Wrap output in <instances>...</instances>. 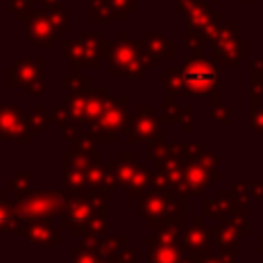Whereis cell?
<instances>
[{"instance_id": "obj_1", "label": "cell", "mask_w": 263, "mask_h": 263, "mask_svg": "<svg viewBox=\"0 0 263 263\" xmlns=\"http://www.w3.org/2000/svg\"><path fill=\"white\" fill-rule=\"evenodd\" d=\"M140 216L146 220L148 226H152L154 230H160L173 222L183 224V201L181 195L177 193V189L164 185V187H156L154 191H146L140 201Z\"/></svg>"}, {"instance_id": "obj_2", "label": "cell", "mask_w": 263, "mask_h": 263, "mask_svg": "<svg viewBox=\"0 0 263 263\" xmlns=\"http://www.w3.org/2000/svg\"><path fill=\"white\" fill-rule=\"evenodd\" d=\"M218 156L212 152H201L197 156H189L183 164L181 183L177 185L179 195H199L214 177H218Z\"/></svg>"}, {"instance_id": "obj_3", "label": "cell", "mask_w": 263, "mask_h": 263, "mask_svg": "<svg viewBox=\"0 0 263 263\" xmlns=\"http://www.w3.org/2000/svg\"><path fill=\"white\" fill-rule=\"evenodd\" d=\"M212 245H214V228H203L199 218H195L191 228H187L181 236V249L187 255H191L195 261L212 255Z\"/></svg>"}, {"instance_id": "obj_4", "label": "cell", "mask_w": 263, "mask_h": 263, "mask_svg": "<svg viewBox=\"0 0 263 263\" xmlns=\"http://www.w3.org/2000/svg\"><path fill=\"white\" fill-rule=\"evenodd\" d=\"M218 82V74L208 62H191L183 70V84L191 95H208Z\"/></svg>"}, {"instance_id": "obj_5", "label": "cell", "mask_w": 263, "mask_h": 263, "mask_svg": "<svg viewBox=\"0 0 263 263\" xmlns=\"http://www.w3.org/2000/svg\"><path fill=\"white\" fill-rule=\"evenodd\" d=\"M146 242L148 263H195V259L181 249V242H158L148 238Z\"/></svg>"}, {"instance_id": "obj_6", "label": "cell", "mask_w": 263, "mask_h": 263, "mask_svg": "<svg viewBox=\"0 0 263 263\" xmlns=\"http://www.w3.org/2000/svg\"><path fill=\"white\" fill-rule=\"evenodd\" d=\"M156 132V123L152 115H138L134 117L129 129H127V140L129 142H144Z\"/></svg>"}, {"instance_id": "obj_7", "label": "cell", "mask_w": 263, "mask_h": 263, "mask_svg": "<svg viewBox=\"0 0 263 263\" xmlns=\"http://www.w3.org/2000/svg\"><path fill=\"white\" fill-rule=\"evenodd\" d=\"M238 236H240V232H238L232 224H228V222H224L220 228L214 230V242H216L220 249H230V247H234L236 240H238Z\"/></svg>"}, {"instance_id": "obj_8", "label": "cell", "mask_w": 263, "mask_h": 263, "mask_svg": "<svg viewBox=\"0 0 263 263\" xmlns=\"http://www.w3.org/2000/svg\"><path fill=\"white\" fill-rule=\"evenodd\" d=\"M121 123H123V111H119V109H109L105 113V117H103V125L107 129H111V132L117 129Z\"/></svg>"}, {"instance_id": "obj_9", "label": "cell", "mask_w": 263, "mask_h": 263, "mask_svg": "<svg viewBox=\"0 0 263 263\" xmlns=\"http://www.w3.org/2000/svg\"><path fill=\"white\" fill-rule=\"evenodd\" d=\"M164 152H166L164 140L156 138V140H150V142H148V148H146V156H148V160H158Z\"/></svg>"}, {"instance_id": "obj_10", "label": "cell", "mask_w": 263, "mask_h": 263, "mask_svg": "<svg viewBox=\"0 0 263 263\" xmlns=\"http://www.w3.org/2000/svg\"><path fill=\"white\" fill-rule=\"evenodd\" d=\"M195 263H236V261H234V253L228 255V249H222V253L201 257V259H197Z\"/></svg>"}, {"instance_id": "obj_11", "label": "cell", "mask_w": 263, "mask_h": 263, "mask_svg": "<svg viewBox=\"0 0 263 263\" xmlns=\"http://www.w3.org/2000/svg\"><path fill=\"white\" fill-rule=\"evenodd\" d=\"M249 189H251V185H249L247 181H240V183H236V185L232 187V197H236L238 201H242V199L247 197Z\"/></svg>"}, {"instance_id": "obj_12", "label": "cell", "mask_w": 263, "mask_h": 263, "mask_svg": "<svg viewBox=\"0 0 263 263\" xmlns=\"http://www.w3.org/2000/svg\"><path fill=\"white\" fill-rule=\"evenodd\" d=\"M6 2H8L10 10H12L14 14H21L23 10H25V12H29V8H31L29 0H6Z\"/></svg>"}, {"instance_id": "obj_13", "label": "cell", "mask_w": 263, "mask_h": 263, "mask_svg": "<svg viewBox=\"0 0 263 263\" xmlns=\"http://www.w3.org/2000/svg\"><path fill=\"white\" fill-rule=\"evenodd\" d=\"M251 197H255V199L263 197V183H253L251 185Z\"/></svg>"}, {"instance_id": "obj_14", "label": "cell", "mask_w": 263, "mask_h": 263, "mask_svg": "<svg viewBox=\"0 0 263 263\" xmlns=\"http://www.w3.org/2000/svg\"><path fill=\"white\" fill-rule=\"evenodd\" d=\"M259 253H261V255H263V236H261V238H259Z\"/></svg>"}, {"instance_id": "obj_15", "label": "cell", "mask_w": 263, "mask_h": 263, "mask_svg": "<svg viewBox=\"0 0 263 263\" xmlns=\"http://www.w3.org/2000/svg\"><path fill=\"white\" fill-rule=\"evenodd\" d=\"M101 263H111V261H101Z\"/></svg>"}]
</instances>
